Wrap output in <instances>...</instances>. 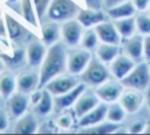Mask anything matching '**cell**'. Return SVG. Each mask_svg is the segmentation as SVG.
Segmentation results:
<instances>
[{
    "instance_id": "obj_30",
    "label": "cell",
    "mask_w": 150,
    "mask_h": 135,
    "mask_svg": "<svg viewBox=\"0 0 150 135\" xmlns=\"http://www.w3.org/2000/svg\"><path fill=\"white\" fill-rule=\"evenodd\" d=\"M21 13L27 22H29L34 27H38V21H36L38 15L35 12L33 0H21Z\"/></svg>"
},
{
    "instance_id": "obj_31",
    "label": "cell",
    "mask_w": 150,
    "mask_h": 135,
    "mask_svg": "<svg viewBox=\"0 0 150 135\" xmlns=\"http://www.w3.org/2000/svg\"><path fill=\"white\" fill-rule=\"evenodd\" d=\"M98 40L100 39H98V35H97L95 28H89L83 33L82 39H81V45L83 48H86L88 50H93V49L97 48Z\"/></svg>"
},
{
    "instance_id": "obj_11",
    "label": "cell",
    "mask_w": 150,
    "mask_h": 135,
    "mask_svg": "<svg viewBox=\"0 0 150 135\" xmlns=\"http://www.w3.org/2000/svg\"><path fill=\"white\" fill-rule=\"evenodd\" d=\"M123 52L131 58L136 63L144 60V35L135 34L129 39L124 40Z\"/></svg>"
},
{
    "instance_id": "obj_35",
    "label": "cell",
    "mask_w": 150,
    "mask_h": 135,
    "mask_svg": "<svg viewBox=\"0 0 150 135\" xmlns=\"http://www.w3.org/2000/svg\"><path fill=\"white\" fill-rule=\"evenodd\" d=\"M56 123H57V126H59L60 128L68 129V128L71 126V123H73V115H71L70 113H68V112L64 110V113H62V114H60V115L57 116Z\"/></svg>"
},
{
    "instance_id": "obj_19",
    "label": "cell",
    "mask_w": 150,
    "mask_h": 135,
    "mask_svg": "<svg viewBox=\"0 0 150 135\" xmlns=\"http://www.w3.org/2000/svg\"><path fill=\"white\" fill-rule=\"evenodd\" d=\"M136 12H137V9H136L132 0H127L116 6L107 8V15L112 20L134 16L136 14Z\"/></svg>"
},
{
    "instance_id": "obj_44",
    "label": "cell",
    "mask_w": 150,
    "mask_h": 135,
    "mask_svg": "<svg viewBox=\"0 0 150 135\" xmlns=\"http://www.w3.org/2000/svg\"><path fill=\"white\" fill-rule=\"evenodd\" d=\"M124 1H127V0H104L103 4H104V6H105L107 8H109V7L116 6V5H118V4H121V2H124Z\"/></svg>"
},
{
    "instance_id": "obj_42",
    "label": "cell",
    "mask_w": 150,
    "mask_h": 135,
    "mask_svg": "<svg viewBox=\"0 0 150 135\" xmlns=\"http://www.w3.org/2000/svg\"><path fill=\"white\" fill-rule=\"evenodd\" d=\"M104 0H84L87 7L89 8H95V9H101Z\"/></svg>"
},
{
    "instance_id": "obj_1",
    "label": "cell",
    "mask_w": 150,
    "mask_h": 135,
    "mask_svg": "<svg viewBox=\"0 0 150 135\" xmlns=\"http://www.w3.org/2000/svg\"><path fill=\"white\" fill-rule=\"evenodd\" d=\"M67 52L66 47L61 42H56L47 49L46 56L40 67V82L39 88H43L48 81L53 77L63 74L67 68Z\"/></svg>"
},
{
    "instance_id": "obj_10",
    "label": "cell",
    "mask_w": 150,
    "mask_h": 135,
    "mask_svg": "<svg viewBox=\"0 0 150 135\" xmlns=\"http://www.w3.org/2000/svg\"><path fill=\"white\" fill-rule=\"evenodd\" d=\"M109 65H110L109 66L110 74L115 79L121 81L134 69V67L136 66V62L131 58H129L125 53H123V54L120 53Z\"/></svg>"
},
{
    "instance_id": "obj_49",
    "label": "cell",
    "mask_w": 150,
    "mask_h": 135,
    "mask_svg": "<svg viewBox=\"0 0 150 135\" xmlns=\"http://www.w3.org/2000/svg\"><path fill=\"white\" fill-rule=\"evenodd\" d=\"M149 14H150V6H149Z\"/></svg>"
},
{
    "instance_id": "obj_25",
    "label": "cell",
    "mask_w": 150,
    "mask_h": 135,
    "mask_svg": "<svg viewBox=\"0 0 150 135\" xmlns=\"http://www.w3.org/2000/svg\"><path fill=\"white\" fill-rule=\"evenodd\" d=\"M120 54V45L102 42L96 48V56L104 63H110Z\"/></svg>"
},
{
    "instance_id": "obj_14",
    "label": "cell",
    "mask_w": 150,
    "mask_h": 135,
    "mask_svg": "<svg viewBox=\"0 0 150 135\" xmlns=\"http://www.w3.org/2000/svg\"><path fill=\"white\" fill-rule=\"evenodd\" d=\"M94 28H95V31H96L101 42L120 45L122 38H121V35H120V33H118L114 21L112 22H110L108 20L102 21L98 25H96Z\"/></svg>"
},
{
    "instance_id": "obj_15",
    "label": "cell",
    "mask_w": 150,
    "mask_h": 135,
    "mask_svg": "<svg viewBox=\"0 0 150 135\" xmlns=\"http://www.w3.org/2000/svg\"><path fill=\"white\" fill-rule=\"evenodd\" d=\"M107 110H108V103L103 101L100 102L94 109H91L84 116L79 119V126L81 128H87L103 122L104 120H107Z\"/></svg>"
},
{
    "instance_id": "obj_46",
    "label": "cell",
    "mask_w": 150,
    "mask_h": 135,
    "mask_svg": "<svg viewBox=\"0 0 150 135\" xmlns=\"http://www.w3.org/2000/svg\"><path fill=\"white\" fill-rule=\"evenodd\" d=\"M2 67H4V60H2L1 56H0V73H1V70H2Z\"/></svg>"
},
{
    "instance_id": "obj_39",
    "label": "cell",
    "mask_w": 150,
    "mask_h": 135,
    "mask_svg": "<svg viewBox=\"0 0 150 135\" xmlns=\"http://www.w3.org/2000/svg\"><path fill=\"white\" fill-rule=\"evenodd\" d=\"M41 96H42V90H41V88L33 90V92L30 93V95H29V102H30V104H32V106H35V104L40 101Z\"/></svg>"
},
{
    "instance_id": "obj_9",
    "label": "cell",
    "mask_w": 150,
    "mask_h": 135,
    "mask_svg": "<svg viewBox=\"0 0 150 135\" xmlns=\"http://www.w3.org/2000/svg\"><path fill=\"white\" fill-rule=\"evenodd\" d=\"M61 35L66 45L74 47L81 42L83 35V26L77 19L67 20L61 26Z\"/></svg>"
},
{
    "instance_id": "obj_33",
    "label": "cell",
    "mask_w": 150,
    "mask_h": 135,
    "mask_svg": "<svg viewBox=\"0 0 150 135\" xmlns=\"http://www.w3.org/2000/svg\"><path fill=\"white\" fill-rule=\"evenodd\" d=\"M136 26L139 34L150 35V14H145L141 12L136 16Z\"/></svg>"
},
{
    "instance_id": "obj_32",
    "label": "cell",
    "mask_w": 150,
    "mask_h": 135,
    "mask_svg": "<svg viewBox=\"0 0 150 135\" xmlns=\"http://www.w3.org/2000/svg\"><path fill=\"white\" fill-rule=\"evenodd\" d=\"M0 56H1V59L4 60V62H6L7 65L13 66V67L21 65L22 61L25 60V58H27L25 50L21 49V48L15 49V50L13 52V55H12V56H9V55H7V54H4V53H1Z\"/></svg>"
},
{
    "instance_id": "obj_36",
    "label": "cell",
    "mask_w": 150,
    "mask_h": 135,
    "mask_svg": "<svg viewBox=\"0 0 150 135\" xmlns=\"http://www.w3.org/2000/svg\"><path fill=\"white\" fill-rule=\"evenodd\" d=\"M146 128V121L142 117L139 119H136L135 121H132L128 128L129 133H132V134H137V133H143Z\"/></svg>"
},
{
    "instance_id": "obj_6",
    "label": "cell",
    "mask_w": 150,
    "mask_h": 135,
    "mask_svg": "<svg viewBox=\"0 0 150 135\" xmlns=\"http://www.w3.org/2000/svg\"><path fill=\"white\" fill-rule=\"evenodd\" d=\"M79 83L80 82H79L76 75H73L70 73L69 74H60V75L53 77L50 81H48L43 88H46L53 96H57V95L69 92Z\"/></svg>"
},
{
    "instance_id": "obj_37",
    "label": "cell",
    "mask_w": 150,
    "mask_h": 135,
    "mask_svg": "<svg viewBox=\"0 0 150 135\" xmlns=\"http://www.w3.org/2000/svg\"><path fill=\"white\" fill-rule=\"evenodd\" d=\"M57 123L56 121H52V120H48V121H45L42 122L39 128H38V133H49V134H53V133H56L57 131Z\"/></svg>"
},
{
    "instance_id": "obj_23",
    "label": "cell",
    "mask_w": 150,
    "mask_h": 135,
    "mask_svg": "<svg viewBox=\"0 0 150 135\" xmlns=\"http://www.w3.org/2000/svg\"><path fill=\"white\" fill-rule=\"evenodd\" d=\"M61 35V27L57 25V21H49L41 27V38L42 42L46 46H52L56 42H59Z\"/></svg>"
},
{
    "instance_id": "obj_12",
    "label": "cell",
    "mask_w": 150,
    "mask_h": 135,
    "mask_svg": "<svg viewBox=\"0 0 150 135\" xmlns=\"http://www.w3.org/2000/svg\"><path fill=\"white\" fill-rule=\"evenodd\" d=\"M118 101L123 106V108L127 110L128 114H134L141 109L144 102V96L141 93V90L127 88L123 90Z\"/></svg>"
},
{
    "instance_id": "obj_50",
    "label": "cell",
    "mask_w": 150,
    "mask_h": 135,
    "mask_svg": "<svg viewBox=\"0 0 150 135\" xmlns=\"http://www.w3.org/2000/svg\"><path fill=\"white\" fill-rule=\"evenodd\" d=\"M149 68H150V62H149Z\"/></svg>"
},
{
    "instance_id": "obj_38",
    "label": "cell",
    "mask_w": 150,
    "mask_h": 135,
    "mask_svg": "<svg viewBox=\"0 0 150 135\" xmlns=\"http://www.w3.org/2000/svg\"><path fill=\"white\" fill-rule=\"evenodd\" d=\"M132 2L138 12H145L150 6V0H132Z\"/></svg>"
},
{
    "instance_id": "obj_5",
    "label": "cell",
    "mask_w": 150,
    "mask_h": 135,
    "mask_svg": "<svg viewBox=\"0 0 150 135\" xmlns=\"http://www.w3.org/2000/svg\"><path fill=\"white\" fill-rule=\"evenodd\" d=\"M124 90V86L120 80H107L103 83L98 85L95 88V94L98 99L105 103L116 102L120 100L122 93Z\"/></svg>"
},
{
    "instance_id": "obj_18",
    "label": "cell",
    "mask_w": 150,
    "mask_h": 135,
    "mask_svg": "<svg viewBox=\"0 0 150 135\" xmlns=\"http://www.w3.org/2000/svg\"><path fill=\"white\" fill-rule=\"evenodd\" d=\"M39 82H40V75L36 72L26 70L19 74L16 79V88L19 92L28 94L35 90L36 88H39Z\"/></svg>"
},
{
    "instance_id": "obj_24",
    "label": "cell",
    "mask_w": 150,
    "mask_h": 135,
    "mask_svg": "<svg viewBox=\"0 0 150 135\" xmlns=\"http://www.w3.org/2000/svg\"><path fill=\"white\" fill-rule=\"evenodd\" d=\"M114 23L123 40L129 39L136 34L137 26H136V18H134V16L114 20Z\"/></svg>"
},
{
    "instance_id": "obj_3",
    "label": "cell",
    "mask_w": 150,
    "mask_h": 135,
    "mask_svg": "<svg viewBox=\"0 0 150 135\" xmlns=\"http://www.w3.org/2000/svg\"><path fill=\"white\" fill-rule=\"evenodd\" d=\"M80 12V7L73 0H52L48 9L47 16L53 21H67L75 18Z\"/></svg>"
},
{
    "instance_id": "obj_16",
    "label": "cell",
    "mask_w": 150,
    "mask_h": 135,
    "mask_svg": "<svg viewBox=\"0 0 150 135\" xmlns=\"http://www.w3.org/2000/svg\"><path fill=\"white\" fill-rule=\"evenodd\" d=\"M100 103V99L94 93H82L74 104V113L77 119H81Z\"/></svg>"
},
{
    "instance_id": "obj_13",
    "label": "cell",
    "mask_w": 150,
    "mask_h": 135,
    "mask_svg": "<svg viewBox=\"0 0 150 135\" xmlns=\"http://www.w3.org/2000/svg\"><path fill=\"white\" fill-rule=\"evenodd\" d=\"M29 103H30L29 97L25 93H22V92L13 93L8 97V101H7L8 114L14 119H19L27 112Z\"/></svg>"
},
{
    "instance_id": "obj_34",
    "label": "cell",
    "mask_w": 150,
    "mask_h": 135,
    "mask_svg": "<svg viewBox=\"0 0 150 135\" xmlns=\"http://www.w3.org/2000/svg\"><path fill=\"white\" fill-rule=\"evenodd\" d=\"M50 1L52 0H33L35 12H36V15H38L39 20H41L45 16V14H47V9H48V6H49Z\"/></svg>"
},
{
    "instance_id": "obj_26",
    "label": "cell",
    "mask_w": 150,
    "mask_h": 135,
    "mask_svg": "<svg viewBox=\"0 0 150 135\" xmlns=\"http://www.w3.org/2000/svg\"><path fill=\"white\" fill-rule=\"evenodd\" d=\"M16 88V79L12 72L5 70L0 73V94L8 99Z\"/></svg>"
},
{
    "instance_id": "obj_43",
    "label": "cell",
    "mask_w": 150,
    "mask_h": 135,
    "mask_svg": "<svg viewBox=\"0 0 150 135\" xmlns=\"http://www.w3.org/2000/svg\"><path fill=\"white\" fill-rule=\"evenodd\" d=\"M7 35H8V33H7L6 22L0 18V39H1L4 42H6V40H7Z\"/></svg>"
},
{
    "instance_id": "obj_17",
    "label": "cell",
    "mask_w": 150,
    "mask_h": 135,
    "mask_svg": "<svg viewBox=\"0 0 150 135\" xmlns=\"http://www.w3.org/2000/svg\"><path fill=\"white\" fill-rule=\"evenodd\" d=\"M76 19L86 28L95 27L100 22L108 20L107 19V15L101 9H95V8H89V7L83 8V9H80L79 14L76 15Z\"/></svg>"
},
{
    "instance_id": "obj_29",
    "label": "cell",
    "mask_w": 150,
    "mask_h": 135,
    "mask_svg": "<svg viewBox=\"0 0 150 135\" xmlns=\"http://www.w3.org/2000/svg\"><path fill=\"white\" fill-rule=\"evenodd\" d=\"M120 129V123L110 122L107 120V122H101L98 124L83 128V133L87 134H111Z\"/></svg>"
},
{
    "instance_id": "obj_40",
    "label": "cell",
    "mask_w": 150,
    "mask_h": 135,
    "mask_svg": "<svg viewBox=\"0 0 150 135\" xmlns=\"http://www.w3.org/2000/svg\"><path fill=\"white\" fill-rule=\"evenodd\" d=\"M144 60L150 62V35H144Z\"/></svg>"
},
{
    "instance_id": "obj_8",
    "label": "cell",
    "mask_w": 150,
    "mask_h": 135,
    "mask_svg": "<svg viewBox=\"0 0 150 135\" xmlns=\"http://www.w3.org/2000/svg\"><path fill=\"white\" fill-rule=\"evenodd\" d=\"M83 92H86V83L80 82L77 86H75L69 92L57 95V96H54V109L57 113L67 110L68 108H70L71 106L75 104L76 100L80 97V95Z\"/></svg>"
},
{
    "instance_id": "obj_4",
    "label": "cell",
    "mask_w": 150,
    "mask_h": 135,
    "mask_svg": "<svg viewBox=\"0 0 150 135\" xmlns=\"http://www.w3.org/2000/svg\"><path fill=\"white\" fill-rule=\"evenodd\" d=\"M105 65L107 63L102 62L97 56L91 58L87 68L81 74V81L93 87H97L98 85L103 83L109 79L110 75V70Z\"/></svg>"
},
{
    "instance_id": "obj_22",
    "label": "cell",
    "mask_w": 150,
    "mask_h": 135,
    "mask_svg": "<svg viewBox=\"0 0 150 135\" xmlns=\"http://www.w3.org/2000/svg\"><path fill=\"white\" fill-rule=\"evenodd\" d=\"M5 22H6V27H7V33H8V36L12 41H20L22 39H25V36L28 33V31L16 20L14 19L11 14L6 13L5 14Z\"/></svg>"
},
{
    "instance_id": "obj_27",
    "label": "cell",
    "mask_w": 150,
    "mask_h": 135,
    "mask_svg": "<svg viewBox=\"0 0 150 135\" xmlns=\"http://www.w3.org/2000/svg\"><path fill=\"white\" fill-rule=\"evenodd\" d=\"M34 107V113L39 116H47L52 109L54 108V97L53 95L46 89H42V96L40 99V101L33 106Z\"/></svg>"
},
{
    "instance_id": "obj_21",
    "label": "cell",
    "mask_w": 150,
    "mask_h": 135,
    "mask_svg": "<svg viewBox=\"0 0 150 135\" xmlns=\"http://www.w3.org/2000/svg\"><path fill=\"white\" fill-rule=\"evenodd\" d=\"M46 45L40 41H33L28 45L26 55L28 63L30 66H41L45 56H46Z\"/></svg>"
},
{
    "instance_id": "obj_2",
    "label": "cell",
    "mask_w": 150,
    "mask_h": 135,
    "mask_svg": "<svg viewBox=\"0 0 150 135\" xmlns=\"http://www.w3.org/2000/svg\"><path fill=\"white\" fill-rule=\"evenodd\" d=\"M125 88H132L137 90H144L149 88L150 85V68L148 61H142L136 63L134 69L121 80Z\"/></svg>"
},
{
    "instance_id": "obj_28",
    "label": "cell",
    "mask_w": 150,
    "mask_h": 135,
    "mask_svg": "<svg viewBox=\"0 0 150 135\" xmlns=\"http://www.w3.org/2000/svg\"><path fill=\"white\" fill-rule=\"evenodd\" d=\"M127 115V110L123 108V106L117 102L108 103V110H107V120L115 123H121Z\"/></svg>"
},
{
    "instance_id": "obj_20",
    "label": "cell",
    "mask_w": 150,
    "mask_h": 135,
    "mask_svg": "<svg viewBox=\"0 0 150 135\" xmlns=\"http://www.w3.org/2000/svg\"><path fill=\"white\" fill-rule=\"evenodd\" d=\"M38 128H39V123L35 114L26 112L22 116L19 117L18 122L15 123L14 133L15 134H34L35 131H38Z\"/></svg>"
},
{
    "instance_id": "obj_45",
    "label": "cell",
    "mask_w": 150,
    "mask_h": 135,
    "mask_svg": "<svg viewBox=\"0 0 150 135\" xmlns=\"http://www.w3.org/2000/svg\"><path fill=\"white\" fill-rule=\"evenodd\" d=\"M145 99H146V104H148V108H149V110H150V87L146 89Z\"/></svg>"
},
{
    "instance_id": "obj_48",
    "label": "cell",
    "mask_w": 150,
    "mask_h": 135,
    "mask_svg": "<svg viewBox=\"0 0 150 135\" xmlns=\"http://www.w3.org/2000/svg\"><path fill=\"white\" fill-rule=\"evenodd\" d=\"M0 16H1V8H0Z\"/></svg>"
},
{
    "instance_id": "obj_41",
    "label": "cell",
    "mask_w": 150,
    "mask_h": 135,
    "mask_svg": "<svg viewBox=\"0 0 150 135\" xmlns=\"http://www.w3.org/2000/svg\"><path fill=\"white\" fill-rule=\"evenodd\" d=\"M8 127V117H7V114L0 109V131H5Z\"/></svg>"
},
{
    "instance_id": "obj_47",
    "label": "cell",
    "mask_w": 150,
    "mask_h": 135,
    "mask_svg": "<svg viewBox=\"0 0 150 135\" xmlns=\"http://www.w3.org/2000/svg\"><path fill=\"white\" fill-rule=\"evenodd\" d=\"M16 1H18V0H8V2H12V4H13V2H16Z\"/></svg>"
},
{
    "instance_id": "obj_7",
    "label": "cell",
    "mask_w": 150,
    "mask_h": 135,
    "mask_svg": "<svg viewBox=\"0 0 150 135\" xmlns=\"http://www.w3.org/2000/svg\"><path fill=\"white\" fill-rule=\"evenodd\" d=\"M90 50L86 48L74 49L67 58V70L73 75H81L91 60Z\"/></svg>"
}]
</instances>
